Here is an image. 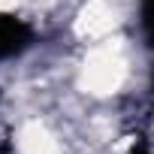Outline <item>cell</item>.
I'll return each mask as SVG.
<instances>
[{
    "label": "cell",
    "instance_id": "2",
    "mask_svg": "<svg viewBox=\"0 0 154 154\" xmlns=\"http://www.w3.org/2000/svg\"><path fill=\"white\" fill-rule=\"evenodd\" d=\"M139 15H142V33H145L148 45L154 48V0H142Z\"/></svg>",
    "mask_w": 154,
    "mask_h": 154
},
{
    "label": "cell",
    "instance_id": "3",
    "mask_svg": "<svg viewBox=\"0 0 154 154\" xmlns=\"http://www.w3.org/2000/svg\"><path fill=\"white\" fill-rule=\"evenodd\" d=\"M133 154H148V151H145V148H136V151H133Z\"/></svg>",
    "mask_w": 154,
    "mask_h": 154
},
{
    "label": "cell",
    "instance_id": "1",
    "mask_svg": "<svg viewBox=\"0 0 154 154\" xmlns=\"http://www.w3.org/2000/svg\"><path fill=\"white\" fill-rule=\"evenodd\" d=\"M33 33L24 21L6 15V12H0V60H6V57H15L21 54L27 45H30Z\"/></svg>",
    "mask_w": 154,
    "mask_h": 154
}]
</instances>
